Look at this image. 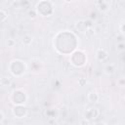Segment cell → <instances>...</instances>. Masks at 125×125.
<instances>
[{
	"instance_id": "1",
	"label": "cell",
	"mask_w": 125,
	"mask_h": 125,
	"mask_svg": "<svg viewBox=\"0 0 125 125\" xmlns=\"http://www.w3.org/2000/svg\"><path fill=\"white\" fill-rule=\"evenodd\" d=\"M9 69H10V72L14 76L19 77V76H21L25 72L26 65H25L24 62H22L21 60H14L10 62Z\"/></svg>"
},
{
	"instance_id": "2",
	"label": "cell",
	"mask_w": 125,
	"mask_h": 125,
	"mask_svg": "<svg viewBox=\"0 0 125 125\" xmlns=\"http://www.w3.org/2000/svg\"><path fill=\"white\" fill-rule=\"evenodd\" d=\"M10 99L15 105H23V104L27 101V95L23 90L17 89L12 92Z\"/></svg>"
},
{
	"instance_id": "3",
	"label": "cell",
	"mask_w": 125,
	"mask_h": 125,
	"mask_svg": "<svg viewBox=\"0 0 125 125\" xmlns=\"http://www.w3.org/2000/svg\"><path fill=\"white\" fill-rule=\"evenodd\" d=\"M85 62H86V56L83 51L76 50L75 52H73L71 54L70 62L74 66H82V65H84Z\"/></svg>"
},
{
	"instance_id": "4",
	"label": "cell",
	"mask_w": 125,
	"mask_h": 125,
	"mask_svg": "<svg viewBox=\"0 0 125 125\" xmlns=\"http://www.w3.org/2000/svg\"><path fill=\"white\" fill-rule=\"evenodd\" d=\"M54 7L53 6V3L51 1H40L36 4V12L38 15L42 16V17H49L51 16L47 11H46V8H52Z\"/></svg>"
},
{
	"instance_id": "5",
	"label": "cell",
	"mask_w": 125,
	"mask_h": 125,
	"mask_svg": "<svg viewBox=\"0 0 125 125\" xmlns=\"http://www.w3.org/2000/svg\"><path fill=\"white\" fill-rule=\"evenodd\" d=\"M12 113L16 118H23L27 114V110L23 105H15L12 109Z\"/></svg>"
},
{
	"instance_id": "6",
	"label": "cell",
	"mask_w": 125,
	"mask_h": 125,
	"mask_svg": "<svg viewBox=\"0 0 125 125\" xmlns=\"http://www.w3.org/2000/svg\"><path fill=\"white\" fill-rule=\"evenodd\" d=\"M100 114V111L97 107H91L84 113V118L90 120V119H96Z\"/></svg>"
},
{
	"instance_id": "7",
	"label": "cell",
	"mask_w": 125,
	"mask_h": 125,
	"mask_svg": "<svg viewBox=\"0 0 125 125\" xmlns=\"http://www.w3.org/2000/svg\"><path fill=\"white\" fill-rule=\"evenodd\" d=\"M96 5H97V8L100 12H107L109 9H110V1H97L96 2Z\"/></svg>"
},
{
	"instance_id": "8",
	"label": "cell",
	"mask_w": 125,
	"mask_h": 125,
	"mask_svg": "<svg viewBox=\"0 0 125 125\" xmlns=\"http://www.w3.org/2000/svg\"><path fill=\"white\" fill-rule=\"evenodd\" d=\"M96 58L100 62H104L108 58V53L104 49H99L96 52Z\"/></svg>"
},
{
	"instance_id": "9",
	"label": "cell",
	"mask_w": 125,
	"mask_h": 125,
	"mask_svg": "<svg viewBox=\"0 0 125 125\" xmlns=\"http://www.w3.org/2000/svg\"><path fill=\"white\" fill-rule=\"evenodd\" d=\"M87 97H88L89 102H91V103H97V102L99 101V95H98V93L95 92V91H91V92L88 94Z\"/></svg>"
},
{
	"instance_id": "10",
	"label": "cell",
	"mask_w": 125,
	"mask_h": 125,
	"mask_svg": "<svg viewBox=\"0 0 125 125\" xmlns=\"http://www.w3.org/2000/svg\"><path fill=\"white\" fill-rule=\"evenodd\" d=\"M114 71H115L114 64L109 63V64H106V65L104 66V72H105L107 75H111V74H113Z\"/></svg>"
},
{
	"instance_id": "11",
	"label": "cell",
	"mask_w": 125,
	"mask_h": 125,
	"mask_svg": "<svg viewBox=\"0 0 125 125\" xmlns=\"http://www.w3.org/2000/svg\"><path fill=\"white\" fill-rule=\"evenodd\" d=\"M10 83H11V78L10 77L5 76V77L1 78V85L2 86H8Z\"/></svg>"
},
{
	"instance_id": "12",
	"label": "cell",
	"mask_w": 125,
	"mask_h": 125,
	"mask_svg": "<svg viewBox=\"0 0 125 125\" xmlns=\"http://www.w3.org/2000/svg\"><path fill=\"white\" fill-rule=\"evenodd\" d=\"M22 42H23L24 45H29L32 42V37L30 35H25L22 39Z\"/></svg>"
},
{
	"instance_id": "13",
	"label": "cell",
	"mask_w": 125,
	"mask_h": 125,
	"mask_svg": "<svg viewBox=\"0 0 125 125\" xmlns=\"http://www.w3.org/2000/svg\"><path fill=\"white\" fill-rule=\"evenodd\" d=\"M0 16H1V22H4V21H6V19L8 18L7 13H6L3 9H1V10H0Z\"/></svg>"
},
{
	"instance_id": "14",
	"label": "cell",
	"mask_w": 125,
	"mask_h": 125,
	"mask_svg": "<svg viewBox=\"0 0 125 125\" xmlns=\"http://www.w3.org/2000/svg\"><path fill=\"white\" fill-rule=\"evenodd\" d=\"M116 83H117V85L120 86V87H125V77H120V78H118L117 81H116Z\"/></svg>"
},
{
	"instance_id": "15",
	"label": "cell",
	"mask_w": 125,
	"mask_h": 125,
	"mask_svg": "<svg viewBox=\"0 0 125 125\" xmlns=\"http://www.w3.org/2000/svg\"><path fill=\"white\" fill-rule=\"evenodd\" d=\"M27 14H28V17H29V18H31V19L36 18V16L38 15V14H37V12H36V10H29V11L27 12Z\"/></svg>"
},
{
	"instance_id": "16",
	"label": "cell",
	"mask_w": 125,
	"mask_h": 125,
	"mask_svg": "<svg viewBox=\"0 0 125 125\" xmlns=\"http://www.w3.org/2000/svg\"><path fill=\"white\" fill-rule=\"evenodd\" d=\"M116 48H117V50H118L119 52H123V51H125V43H123V42L118 43Z\"/></svg>"
},
{
	"instance_id": "17",
	"label": "cell",
	"mask_w": 125,
	"mask_h": 125,
	"mask_svg": "<svg viewBox=\"0 0 125 125\" xmlns=\"http://www.w3.org/2000/svg\"><path fill=\"white\" fill-rule=\"evenodd\" d=\"M80 125H91V124H90V121H89L88 119L84 118V119H82V120L80 121Z\"/></svg>"
},
{
	"instance_id": "18",
	"label": "cell",
	"mask_w": 125,
	"mask_h": 125,
	"mask_svg": "<svg viewBox=\"0 0 125 125\" xmlns=\"http://www.w3.org/2000/svg\"><path fill=\"white\" fill-rule=\"evenodd\" d=\"M7 45H8V47H13V46L15 45V41H14L13 39H8Z\"/></svg>"
},
{
	"instance_id": "19",
	"label": "cell",
	"mask_w": 125,
	"mask_h": 125,
	"mask_svg": "<svg viewBox=\"0 0 125 125\" xmlns=\"http://www.w3.org/2000/svg\"><path fill=\"white\" fill-rule=\"evenodd\" d=\"M78 83H79L81 86H83V85L86 83V80H85L84 78H79V80H78Z\"/></svg>"
},
{
	"instance_id": "20",
	"label": "cell",
	"mask_w": 125,
	"mask_h": 125,
	"mask_svg": "<svg viewBox=\"0 0 125 125\" xmlns=\"http://www.w3.org/2000/svg\"><path fill=\"white\" fill-rule=\"evenodd\" d=\"M120 30L122 31V33L125 34V21H124L123 23H121V25H120Z\"/></svg>"
},
{
	"instance_id": "21",
	"label": "cell",
	"mask_w": 125,
	"mask_h": 125,
	"mask_svg": "<svg viewBox=\"0 0 125 125\" xmlns=\"http://www.w3.org/2000/svg\"><path fill=\"white\" fill-rule=\"evenodd\" d=\"M0 114H1V118H0V121H1V123H2V122H3V120H4V118H5L3 110H1V111H0Z\"/></svg>"
},
{
	"instance_id": "22",
	"label": "cell",
	"mask_w": 125,
	"mask_h": 125,
	"mask_svg": "<svg viewBox=\"0 0 125 125\" xmlns=\"http://www.w3.org/2000/svg\"><path fill=\"white\" fill-rule=\"evenodd\" d=\"M94 125H105L104 122H99V123H95Z\"/></svg>"
}]
</instances>
